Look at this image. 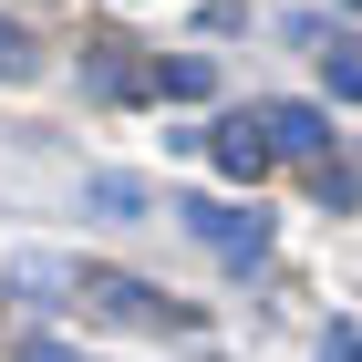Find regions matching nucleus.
Listing matches in <instances>:
<instances>
[{
	"instance_id": "7",
	"label": "nucleus",
	"mask_w": 362,
	"mask_h": 362,
	"mask_svg": "<svg viewBox=\"0 0 362 362\" xmlns=\"http://www.w3.org/2000/svg\"><path fill=\"white\" fill-rule=\"evenodd\" d=\"M93 207H104V218H135L145 187H135V176H93Z\"/></svg>"
},
{
	"instance_id": "3",
	"label": "nucleus",
	"mask_w": 362,
	"mask_h": 362,
	"mask_svg": "<svg viewBox=\"0 0 362 362\" xmlns=\"http://www.w3.org/2000/svg\"><path fill=\"white\" fill-rule=\"evenodd\" d=\"M259 124H269V145H279V156H321V145H332V135H321V114H310V104H269V114H259Z\"/></svg>"
},
{
	"instance_id": "6",
	"label": "nucleus",
	"mask_w": 362,
	"mask_h": 362,
	"mask_svg": "<svg viewBox=\"0 0 362 362\" xmlns=\"http://www.w3.org/2000/svg\"><path fill=\"white\" fill-rule=\"evenodd\" d=\"M321 73H332V93H352V104H362V42H332Z\"/></svg>"
},
{
	"instance_id": "9",
	"label": "nucleus",
	"mask_w": 362,
	"mask_h": 362,
	"mask_svg": "<svg viewBox=\"0 0 362 362\" xmlns=\"http://www.w3.org/2000/svg\"><path fill=\"white\" fill-rule=\"evenodd\" d=\"M21 62H31V42H21L11 21H0V73H21Z\"/></svg>"
},
{
	"instance_id": "1",
	"label": "nucleus",
	"mask_w": 362,
	"mask_h": 362,
	"mask_svg": "<svg viewBox=\"0 0 362 362\" xmlns=\"http://www.w3.org/2000/svg\"><path fill=\"white\" fill-rule=\"evenodd\" d=\"M176 218H187V238H197V249L238 259V269H249V259L269 249V218H259V207H218V197H187Z\"/></svg>"
},
{
	"instance_id": "4",
	"label": "nucleus",
	"mask_w": 362,
	"mask_h": 362,
	"mask_svg": "<svg viewBox=\"0 0 362 362\" xmlns=\"http://www.w3.org/2000/svg\"><path fill=\"white\" fill-rule=\"evenodd\" d=\"M83 300H104L114 321H166V300H156L145 279H83Z\"/></svg>"
},
{
	"instance_id": "5",
	"label": "nucleus",
	"mask_w": 362,
	"mask_h": 362,
	"mask_svg": "<svg viewBox=\"0 0 362 362\" xmlns=\"http://www.w3.org/2000/svg\"><path fill=\"white\" fill-rule=\"evenodd\" d=\"M156 83H166L176 104H197V93H218V62H207V52H176L166 73H156Z\"/></svg>"
},
{
	"instance_id": "2",
	"label": "nucleus",
	"mask_w": 362,
	"mask_h": 362,
	"mask_svg": "<svg viewBox=\"0 0 362 362\" xmlns=\"http://www.w3.org/2000/svg\"><path fill=\"white\" fill-rule=\"evenodd\" d=\"M207 156H218V176L259 187V166H269L279 145H269V124H259V114H238V124H218V135H207Z\"/></svg>"
},
{
	"instance_id": "8",
	"label": "nucleus",
	"mask_w": 362,
	"mask_h": 362,
	"mask_svg": "<svg viewBox=\"0 0 362 362\" xmlns=\"http://www.w3.org/2000/svg\"><path fill=\"white\" fill-rule=\"evenodd\" d=\"M310 187H321V207H352V197H362V176H352V166H321Z\"/></svg>"
}]
</instances>
